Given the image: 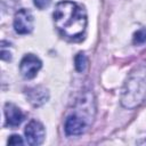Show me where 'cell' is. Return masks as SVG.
<instances>
[{
  "label": "cell",
  "mask_w": 146,
  "mask_h": 146,
  "mask_svg": "<svg viewBox=\"0 0 146 146\" xmlns=\"http://www.w3.org/2000/svg\"><path fill=\"white\" fill-rule=\"evenodd\" d=\"M23 144H24V141H23L22 137L18 135H13L8 139V145H23Z\"/></svg>",
  "instance_id": "obj_11"
},
{
  "label": "cell",
  "mask_w": 146,
  "mask_h": 146,
  "mask_svg": "<svg viewBox=\"0 0 146 146\" xmlns=\"http://www.w3.org/2000/svg\"><path fill=\"white\" fill-rule=\"evenodd\" d=\"M87 122L78 114L70 115L65 121V132L67 136H80L86 131Z\"/></svg>",
  "instance_id": "obj_6"
},
{
  "label": "cell",
  "mask_w": 146,
  "mask_h": 146,
  "mask_svg": "<svg viewBox=\"0 0 146 146\" xmlns=\"http://www.w3.org/2000/svg\"><path fill=\"white\" fill-rule=\"evenodd\" d=\"M54 22L62 35L71 40H79L87 29V13L74 1H60L54 10Z\"/></svg>",
  "instance_id": "obj_1"
},
{
  "label": "cell",
  "mask_w": 146,
  "mask_h": 146,
  "mask_svg": "<svg viewBox=\"0 0 146 146\" xmlns=\"http://www.w3.org/2000/svg\"><path fill=\"white\" fill-rule=\"evenodd\" d=\"M14 29L19 34H27L33 30V16L27 9H19L14 17Z\"/></svg>",
  "instance_id": "obj_3"
},
{
  "label": "cell",
  "mask_w": 146,
  "mask_h": 146,
  "mask_svg": "<svg viewBox=\"0 0 146 146\" xmlns=\"http://www.w3.org/2000/svg\"><path fill=\"white\" fill-rule=\"evenodd\" d=\"M26 96H27V99L29 102L33 105V106H41L42 104H44L49 97V94H48V90L44 88V87H34V88H31L26 91Z\"/></svg>",
  "instance_id": "obj_8"
},
{
  "label": "cell",
  "mask_w": 146,
  "mask_h": 146,
  "mask_svg": "<svg viewBox=\"0 0 146 146\" xmlns=\"http://www.w3.org/2000/svg\"><path fill=\"white\" fill-rule=\"evenodd\" d=\"M50 1H51V0H33L34 5H35L39 9H44V8H47V7L50 5Z\"/></svg>",
  "instance_id": "obj_12"
},
{
  "label": "cell",
  "mask_w": 146,
  "mask_h": 146,
  "mask_svg": "<svg viewBox=\"0 0 146 146\" xmlns=\"http://www.w3.org/2000/svg\"><path fill=\"white\" fill-rule=\"evenodd\" d=\"M74 64L78 72H84L88 66V58L84 55V52H79L74 57Z\"/></svg>",
  "instance_id": "obj_9"
},
{
  "label": "cell",
  "mask_w": 146,
  "mask_h": 146,
  "mask_svg": "<svg viewBox=\"0 0 146 146\" xmlns=\"http://www.w3.org/2000/svg\"><path fill=\"white\" fill-rule=\"evenodd\" d=\"M5 116H6V124L11 128L18 127L23 120H24V114L23 112L14 104L11 103H6L5 105Z\"/></svg>",
  "instance_id": "obj_7"
},
{
  "label": "cell",
  "mask_w": 146,
  "mask_h": 146,
  "mask_svg": "<svg viewBox=\"0 0 146 146\" xmlns=\"http://www.w3.org/2000/svg\"><path fill=\"white\" fill-rule=\"evenodd\" d=\"M146 97V63L131 73L121 96V103L127 108L137 107Z\"/></svg>",
  "instance_id": "obj_2"
},
{
  "label": "cell",
  "mask_w": 146,
  "mask_h": 146,
  "mask_svg": "<svg viewBox=\"0 0 146 146\" xmlns=\"http://www.w3.org/2000/svg\"><path fill=\"white\" fill-rule=\"evenodd\" d=\"M145 42H146V29H140L133 35V43L135 44H143Z\"/></svg>",
  "instance_id": "obj_10"
},
{
  "label": "cell",
  "mask_w": 146,
  "mask_h": 146,
  "mask_svg": "<svg viewBox=\"0 0 146 146\" xmlns=\"http://www.w3.org/2000/svg\"><path fill=\"white\" fill-rule=\"evenodd\" d=\"M41 66H42V63L36 56H34L32 54H27L21 60L19 71H21L22 75L24 78L33 79L38 74V72L41 68Z\"/></svg>",
  "instance_id": "obj_5"
},
{
  "label": "cell",
  "mask_w": 146,
  "mask_h": 146,
  "mask_svg": "<svg viewBox=\"0 0 146 146\" xmlns=\"http://www.w3.org/2000/svg\"><path fill=\"white\" fill-rule=\"evenodd\" d=\"M44 136H46V131L41 122L36 120H32L29 122V124L25 128V137L29 145L32 146L40 145L43 141Z\"/></svg>",
  "instance_id": "obj_4"
}]
</instances>
